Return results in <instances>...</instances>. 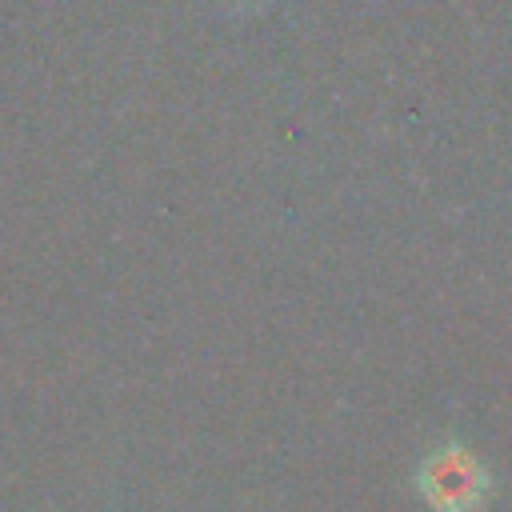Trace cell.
Wrapping results in <instances>:
<instances>
[{
    "instance_id": "6da1fadb",
    "label": "cell",
    "mask_w": 512,
    "mask_h": 512,
    "mask_svg": "<svg viewBox=\"0 0 512 512\" xmlns=\"http://www.w3.org/2000/svg\"><path fill=\"white\" fill-rule=\"evenodd\" d=\"M480 492H484V472L460 452H452L428 468V500L444 512L472 508L480 500Z\"/></svg>"
}]
</instances>
